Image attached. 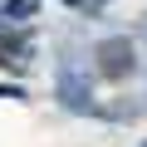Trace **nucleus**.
Here are the masks:
<instances>
[{"instance_id":"nucleus-1","label":"nucleus","mask_w":147,"mask_h":147,"mask_svg":"<svg viewBox=\"0 0 147 147\" xmlns=\"http://www.w3.org/2000/svg\"><path fill=\"white\" fill-rule=\"evenodd\" d=\"M0 64H15V69H25L30 64V30L20 25V20H0Z\"/></svg>"},{"instance_id":"nucleus-2","label":"nucleus","mask_w":147,"mask_h":147,"mask_svg":"<svg viewBox=\"0 0 147 147\" xmlns=\"http://www.w3.org/2000/svg\"><path fill=\"white\" fill-rule=\"evenodd\" d=\"M34 10V0H10V15H30Z\"/></svg>"},{"instance_id":"nucleus-3","label":"nucleus","mask_w":147,"mask_h":147,"mask_svg":"<svg viewBox=\"0 0 147 147\" xmlns=\"http://www.w3.org/2000/svg\"><path fill=\"white\" fill-rule=\"evenodd\" d=\"M69 5H79V10H88V5H103V0H69Z\"/></svg>"}]
</instances>
